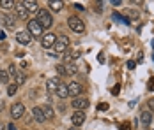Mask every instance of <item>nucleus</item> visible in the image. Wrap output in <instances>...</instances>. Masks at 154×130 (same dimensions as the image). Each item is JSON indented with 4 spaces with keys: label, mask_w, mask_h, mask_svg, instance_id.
I'll return each mask as SVG.
<instances>
[{
    "label": "nucleus",
    "mask_w": 154,
    "mask_h": 130,
    "mask_svg": "<svg viewBox=\"0 0 154 130\" xmlns=\"http://www.w3.org/2000/svg\"><path fill=\"white\" fill-rule=\"evenodd\" d=\"M37 23L43 27V30H45V28H50V27L53 25V18H51V14H50L48 11L41 9V11L37 13Z\"/></svg>",
    "instance_id": "f257e3e1"
},
{
    "label": "nucleus",
    "mask_w": 154,
    "mask_h": 130,
    "mask_svg": "<svg viewBox=\"0 0 154 130\" xmlns=\"http://www.w3.org/2000/svg\"><path fill=\"white\" fill-rule=\"evenodd\" d=\"M27 28H29V33H30L32 37H37V39H43V37H45L43 27L37 23V19H30L29 25H27Z\"/></svg>",
    "instance_id": "f03ea898"
},
{
    "label": "nucleus",
    "mask_w": 154,
    "mask_h": 130,
    "mask_svg": "<svg viewBox=\"0 0 154 130\" xmlns=\"http://www.w3.org/2000/svg\"><path fill=\"white\" fill-rule=\"evenodd\" d=\"M67 25H69V28L73 30V32H76V33H83L85 32V25H83V21L78 16H69Z\"/></svg>",
    "instance_id": "7ed1b4c3"
},
{
    "label": "nucleus",
    "mask_w": 154,
    "mask_h": 130,
    "mask_svg": "<svg viewBox=\"0 0 154 130\" xmlns=\"http://www.w3.org/2000/svg\"><path fill=\"white\" fill-rule=\"evenodd\" d=\"M53 49H55V53H66V51H69V39L66 37V35H60V37H57V42L53 46Z\"/></svg>",
    "instance_id": "20e7f679"
},
{
    "label": "nucleus",
    "mask_w": 154,
    "mask_h": 130,
    "mask_svg": "<svg viewBox=\"0 0 154 130\" xmlns=\"http://www.w3.org/2000/svg\"><path fill=\"white\" fill-rule=\"evenodd\" d=\"M23 114H25V105H23L21 102H16L14 105L11 107V116H13V120H20Z\"/></svg>",
    "instance_id": "39448f33"
},
{
    "label": "nucleus",
    "mask_w": 154,
    "mask_h": 130,
    "mask_svg": "<svg viewBox=\"0 0 154 130\" xmlns=\"http://www.w3.org/2000/svg\"><path fill=\"white\" fill-rule=\"evenodd\" d=\"M91 105V102L87 97H76L75 100H73V107L76 109V111H83V109H87Z\"/></svg>",
    "instance_id": "423d86ee"
},
{
    "label": "nucleus",
    "mask_w": 154,
    "mask_h": 130,
    "mask_svg": "<svg viewBox=\"0 0 154 130\" xmlns=\"http://www.w3.org/2000/svg\"><path fill=\"white\" fill-rule=\"evenodd\" d=\"M85 120H87V118H85V113H83V111H75L73 116H71V123H73L76 129L85 123Z\"/></svg>",
    "instance_id": "0eeeda50"
},
{
    "label": "nucleus",
    "mask_w": 154,
    "mask_h": 130,
    "mask_svg": "<svg viewBox=\"0 0 154 130\" xmlns=\"http://www.w3.org/2000/svg\"><path fill=\"white\" fill-rule=\"evenodd\" d=\"M67 88H69V95L71 97H80L82 95V91H83V86L80 85V83H76V81H71L69 85H67Z\"/></svg>",
    "instance_id": "6e6552de"
},
{
    "label": "nucleus",
    "mask_w": 154,
    "mask_h": 130,
    "mask_svg": "<svg viewBox=\"0 0 154 130\" xmlns=\"http://www.w3.org/2000/svg\"><path fill=\"white\" fill-rule=\"evenodd\" d=\"M55 42H57V37H55V33H45V37L41 39L43 48H46V49L53 48V46H55Z\"/></svg>",
    "instance_id": "1a4fd4ad"
},
{
    "label": "nucleus",
    "mask_w": 154,
    "mask_h": 130,
    "mask_svg": "<svg viewBox=\"0 0 154 130\" xmlns=\"http://www.w3.org/2000/svg\"><path fill=\"white\" fill-rule=\"evenodd\" d=\"M16 41L20 44H23V46H29V44L32 42V35L29 32H23V30H21V32L16 33Z\"/></svg>",
    "instance_id": "9d476101"
},
{
    "label": "nucleus",
    "mask_w": 154,
    "mask_h": 130,
    "mask_svg": "<svg viewBox=\"0 0 154 130\" xmlns=\"http://www.w3.org/2000/svg\"><path fill=\"white\" fill-rule=\"evenodd\" d=\"M32 114H34V120H35L37 123H43V121H46V116H45V113H43L41 105H35V107L32 109Z\"/></svg>",
    "instance_id": "9b49d317"
},
{
    "label": "nucleus",
    "mask_w": 154,
    "mask_h": 130,
    "mask_svg": "<svg viewBox=\"0 0 154 130\" xmlns=\"http://www.w3.org/2000/svg\"><path fill=\"white\" fill-rule=\"evenodd\" d=\"M59 85H60V81H59L57 77H50L46 81V91L48 93H55L57 88H59Z\"/></svg>",
    "instance_id": "f8f14e48"
},
{
    "label": "nucleus",
    "mask_w": 154,
    "mask_h": 130,
    "mask_svg": "<svg viewBox=\"0 0 154 130\" xmlns=\"http://www.w3.org/2000/svg\"><path fill=\"white\" fill-rule=\"evenodd\" d=\"M14 11H16V14L20 16L21 19H27V18H29V11L25 9V5H23V2H16V5H14Z\"/></svg>",
    "instance_id": "ddd939ff"
},
{
    "label": "nucleus",
    "mask_w": 154,
    "mask_h": 130,
    "mask_svg": "<svg viewBox=\"0 0 154 130\" xmlns=\"http://www.w3.org/2000/svg\"><path fill=\"white\" fill-rule=\"evenodd\" d=\"M62 65H64V72H66V76H75V74H78L76 63H73V62H66V63H62Z\"/></svg>",
    "instance_id": "4468645a"
},
{
    "label": "nucleus",
    "mask_w": 154,
    "mask_h": 130,
    "mask_svg": "<svg viewBox=\"0 0 154 130\" xmlns=\"http://www.w3.org/2000/svg\"><path fill=\"white\" fill-rule=\"evenodd\" d=\"M80 56H82V49H73V51H66L64 53V60L66 62H73V60H76Z\"/></svg>",
    "instance_id": "2eb2a0df"
},
{
    "label": "nucleus",
    "mask_w": 154,
    "mask_h": 130,
    "mask_svg": "<svg viewBox=\"0 0 154 130\" xmlns=\"http://www.w3.org/2000/svg\"><path fill=\"white\" fill-rule=\"evenodd\" d=\"M140 120H142V123H143L145 127H149V125H151V121H152V113H151V111H147V109H143V111L140 113Z\"/></svg>",
    "instance_id": "dca6fc26"
},
{
    "label": "nucleus",
    "mask_w": 154,
    "mask_h": 130,
    "mask_svg": "<svg viewBox=\"0 0 154 130\" xmlns=\"http://www.w3.org/2000/svg\"><path fill=\"white\" fill-rule=\"evenodd\" d=\"M55 93H57V97H59V99H67V97H69V88H67V85L60 83Z\"/></svg>",
    "instance_id": "f3484780"
},
{
    "label": "nucleus",
    "mask_w": 154,
    "mask_h": 130,
    "mask_svg": "<svg viewBox=\"0 0 154 130\" xmlns=\"http://www.w3.org/2000/svg\"><path fill=\"white\" fill-rule=\"evenodd\" d=\"M41 109H43V113H45V116H46V120H50V121H51V120H53V118H55V111H53V107H51V105H41Z\"/></svg>",
    "instance_id": "a211bd4d"
},
{
    "label": "nucleus",
    "mask_w": 154,
    "mask_h": 130,
    "mask_svg": "<svg viewBox=\"0 0 154 130\" xmlns=\"http://www.w3.org/2000/svg\"><path fill=\"white\" fill-rule=\"evenodd\" d=\"M23 5H25V9L29 11V14H30V13H39V9H37V2L27 0V2H23Z\"/></svg>",
    "instance_id": "6ab92c4d"
},
{
    "label": "nucleus",
    "mask_w": 154,
    "mask_h": 130,
    "mask_svg": "<svg viewBox=\"0 0 154 130\" xmlns=\"http://www.w3.org/2000/svg\"><path fill=\"white\" fill-rule=\"evenodd\" d=\"M48 5L51 7V11L59 13V11H62V7H64V2H60V0H50Z\"/></svg>",
    "instance_id": "aec40b11"
},
{
    "label": "nucleus",
    "mask_w": 154,
    "mask_h": 130,
    "mask_svg": "<svg viewBox=\"0 0 154 130\" xmlns=\"http://www.w3.org/2000/svg\"><path fill=\"white\" fill-rule=\"evenodd\" d=\"M112 18L117 21V23H122V25H129V19L128 16H122L121 13H112Z\"/></svg>",
    "instance_id": "412c9836"
},
{
    "label": "nucleus",
    "mask_w": 154,
    "mask_h": 130,
    "mask_svg": "<svg viewBox=\"0 0 154 130\" xmlns=\"http://www.w3.org/2000/svg\"><path fill=\"white\" fill-rule=\"evenodd\" d=\"M4 25H5V28L13 30L14 28V18L13 16H4Z\"/></svg>",
    "instance_id": "4be33fe9"
},
{
    "label": "nucleus",
    "mask_w": 154,
    "mask_h": 130,
    "mask_svg": "<svg viewBox=\"0 0 154 130\" xmlns=\"http://www.w3.org/2000/svg\"><path fill=\"white\" fill-rule=\"evenodd\" d=\"M14 5L16 2H13V0H0V7H4V9H11Z\"/></svg>",
    "instance_id": "5701e85b"
},
{
    "label": "nucleus",
    "mask_w": 154,
    "mask_h": 130,
    "mask_svg": "<svg viewBox=\"0 0 154 130\" xmlns=\"http://www.w3.org/2000/svg\"><path fill=\"white\" fill-rule=\"evenodd\" d=\"M0 81H2V83H9V81H11V76H9L7 71H2V69H0Z\"/></svg>",
    "instance_id": "b1692460"
},
{
    "label": "nucleus",
    "mask_w": 154,
    "mask_h": 130,
    "mask_svg": "<svg viewBox=\"0 0 154 130\" xmlns=\"http://www.w3.org/2000/svg\"><path fill=\"white\" fill-rule=\"evenodd\" d=\"M14 79H16L14 83L18 85V86H20V85H23V83H25V74H23V72H18Z\"/></svg>",
    "instance_id": "393cba45"
},
{
    "label": "nucleus",
    "mask_w": 154,
    "mask_h": 130,
    "mask_svg": "<svg viewBox=\"0 0 154 130\" xmlns=\"http://www.w3.org/2000/svg\"><path fill=\"white\" fill-rule=\"evenodd\" d=\"M16 91H18V85H16V83H13V85H9V86H7V95H11V97H13Z\"/></svg>",
    "instance_id": "a878e982"
},
{
    "label": "nucleus",
    "mask_w": 154,
    "mask_h": 130,
    "mask_svg": "<svg viewBox=\"0 0 154 130\" xmlns=\"http://www.w3.org/2000/svg\"><path fill=\"white\" fill-rule=\"evenodd\" d=\"M7 72H9V76H11V77H16L18 71H16V67H14V65L11 63V65H9V71H7Z\"/></svg>",
    "instance_id": "bb28decb"
},
{
    "label": "nucleus",
    "mask_w": 154,
    "mask_h": 130,
    "mask_svg": "<svg viewBox=\"0 0 154 130\" xmlns=\"http://www.w3.org/2000/svg\"><path fill=\"white\" fill-rule=\"evenodd\" d=\"M135 67H137V62H135V60H129V62H128V69H129V71H133Z\"/></svg>",
    "instance_id": "cd10ccee"
},
{
    "label": "nucleus",
    "mask_w": 154,
    "mask_h": 130,
    "mask_svg": "<svg viewBox=\"0 0 154 130\" xmlns=\"http://www.w3.org/2000/svg\"><path fill=\"white\" fill-rule=\"evenodd\" d=\"M57 72L60 74V76H66V72H64V65H62V63H59V65H57Z\"/></svg>",
    "instance_id": "c85d7f7f"
},
{
    "label": "nucleus",
    "mask_w": 154,
    "mask_h": 130,
    "mask_svg": "<svg viewBox=\"0 0 154 130\" xmlns=\"http://www.w3.org/2000/svg\"><path fill=\"white\" fill-rule=\"evenodd\" d=\"M106 109H108V104H106V102L99 104V111H106Z\"/></svg>",
    "instance_id": "c756f323"
},
{
    "label": "nucleus",
    "mask_w": 154,
    "mask_h": 130,
    "mask_svg": "<svg viewBox=\"0 0 154 130\" xmlns=\"http://www.w3.org/2000/svg\"><path fill=\"white\" fill-rule=\"evenodd\" d=\"M119 90H121V86H119V85H115L113 90H112V93H113V95H119Z\"/></svg>",
    "instance_id": "7c9ffc66"
},
{
    "label": "nucleus",
    "mask_w": 154,
    "mask_h": 130,
    "mask_svg": "<svg viewBox=\"0 0 154 130\" xmlns=\"http://www.w3.org/2000/svg\"><path fill=\"white\" fill-rule=\"evenodd\" d=\"M147 104H149V107H151V111H154V99H149V102H147Z\"/></svg>",
    "instance_id": "2f4dec72"
},
{
    "label": "nucleus",
    "mask_w": 154,
    "mask_h": 130,
    "mask_svg": "<svg viewBox=\"0 0 154 130\" xmlns=\"http://www.w3.org/2000/svg\"><path fill=\"white\" fill-rule=\"evenodd\" d=\"M97 60L103 63V62H105V55H103V53H99V55H97Z\"/></svg>",
    "instance_id": "473e14b6"
},
{
    "label": "nucleus",
    "mask_w": 154,
    "mask_h": 130,
    "mask_svg": "<svg viewBox=\"0 0 154 130\" xmlns=\"http://www.w3.org/2000/svg\"><path fill=\"white\" fill-rule=\"evenodd\" d=\"M75 7H76L78 11H85V7H83V5H82V4H76V5H75Z\"/></svg>",
    "instance_id": "72a5a7b5"
},
{
    "label": "nucleus",
    "mask_w": 154,
    "mask_h": 130,
    "mask_svg": "<svg viewBox=\"0 0 154 130\" xmlns=\"http://www.w3.org/2000/svg\"><path fill=\"white\" fill-rule=\"evenodd\" d=\"M96 11H97V13H101V11H103V4H97V7H96Z\"/></svg>",
    "instance_id": "f704fd0d"
},
{
    "label": "nucleus",
    "mask_w": 154,
    "mask_h": 130,
    "mask_svg": "<svg viewBox=\"0 0 154 130\" xmlns=\"http://www.w3.org/2000/svg\"><path fill=\"white\" fill-rule=\"evenodd\" d=\"M121 4H122L121 0H113V2H112V5H121Z\"/></svg>",
    "instance_id": "c9c22d12"
},
{
    "label": "nucleus",
    "mask_w": 154,
    "mask_h": 130,
    "mask_svg": "<svg viewBox=\"0 0 154 130\" xmlns=\"http://www.w3.org/2000/svg\"><path fill=\"white\" fill-rule=\"evenodd\" d=\"M121 129L122 130H129V125H128V123H126V125H121Z\"/></svg>",
    "instance_id": "e433bc0d"
},
{
    "label": "nucleus",
    "mask_w": 154,
    "mask_h": 130,
    "mask_svg": "<svg viewBox=\"0 0 154 130\" xmlns=\"http://www.w3.org/2000/svg\"><path fill=\"white\" fill-rule=\"evenodd\" d=\"M154 88V79H151V83H149V90H152Z\"/></svg>",
    "instance_id": "4c0bfd02"
},
{
    "label": "nucleus",
    "mask_w": 154,
    "mask_h": 130,
    "mask_svg": "<svg viewBox=\"0 0 154 130\" xmlns=\"http://www.w3.org/2000/svg\"><path fill=\"white\" fill-rule=\"evenodd\" d=\"M4 39H5V33H4V32H0V41H4Z\"/></svg>",
    "instance_id": "58836bf2"
},
{
    "label": "nucleus",
    "mask_w": 154,
    "mask_h": 130,
    "mask_svg": "<svg viewBox=\"0 0 154 130\" xmlns=\"http://www.w3.org/2000/svg\"><path fill=\"white\" fill-rule=\"evenodd\" d=\"M7 130H16V127H14V125H9V127H7Z\"/></svg>",
    "instance_id": "ea45409f"
},
{
    "label": "nucleus",
    "mask_w": 154,
    "mask_h": 130,
    "mask_svg": "<svg viewBox=\"0 0 154 130\" xmlns=\"http://www.w3.org/2000/svg\"><path fill=\"white\" fill-rule=\"evenodd\" d=\"M69 130H78V129H76V127H75V129H69Z\"/></svg>",
    "instance_id": "a19ab883"
},
{
    "label": "nucleus",
    "mask_w": 154,
    "mask_h": 130,
    "mask_svg": "<svg viewBox=\"0 0 154 130\" xmlns=\"http://www.w3.org/2000/svg\"><path fill=\"white\" fill-rule=\"evenodd\" d=\"M152 48H154V41H152Z\"/></svg>",
    "instance_id": "79ce46f5"
},
{
    "label": "nucleus",
    "mask_w": 154,
    "mask_h": 130,
    "mask_svg": "<svg viewBox=\"0 0 154 130\" xmlns=\"http://www.w3.org/2000/svg\"><path fill=\"white\" fill-rule=\"evenodd\" d=\"M152 60H154V53H152Z\"/></svg>",
    "instance_id": "37998d69"
},
{
    "label": "nucleus",
    "mask_w": 154,
    "mask_h": 130,
    "mask_svg": "<svg viewBox=\"0 0 154 130\" xmlns=\"http://www.w3.org/2000/svg\"><path fill=\"white\" fill-rule=\"evenodd\" d=\"M0 83H2V81H0Z\"/></svg>",
    "instance_id": "c03bdc74"
}]
</instances>
